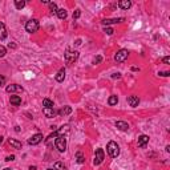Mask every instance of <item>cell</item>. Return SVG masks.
<instances>
[{"label": "cell", "mask_w": 170, "mask_h": 170, "mask_svg": "<svg viewBox=\"0 0 170 170\" xmlns=\"http://www.w3.org/2000/svg\"><path fill=\"white\" fill-rule=\"evenodd\" d=\"M106 150H108V154H109L110 157H113V158L118 157V154H120V147H118V145H117L114 141H110V142L108 144V146H106Z\"/></svg>", "instance_id": "1"}, {"label": "cell", "mask_w": 170, "mask_h": 170, "mask_svg": "<svg viewBox=\"0 0 170 170\" xmlns=\"http://www.w3.org/2000/svg\"><path fill=\"white\" fill-rule=\"evenodd\" d=\"M25 31L29 32V33H35L39 31V21L36 19H31L27 21V24H25Z\"/></svg>", "instance_id": "2"}, {"label": "cell", "mask_w": 170, "mask_h": 170, "mask_svg": "<svg viewBox=\"0 0 170 170\" xmlns=\"http://www.w3.org/2000/svg\"><path fill=\"white\" fill-rule=\"evenodd\" d=\"M55 145H56V149H57V150H59L60 153H64V152L67 150V138H65V137H62V136L57 137Z\"/></svg>", "instance_id": "3"}, {"label": "cell", "mask_w": 170, "mask_h": 170, "mask_svg": "<svg viewBox=\"0 0 170 170\" xmlns=\"http://www.w3.org/2000/svg\"><path fill=\"white\" fill-rule=\"evenodd\" d=\"M128 57H129V51L128 49H120L116 55H114V60L117 62H124Z\"/></svg>", "instance_id": "4"}, {"label": "cell", "mask_w": 170, "mask_h": 170, "mask_svg": "<svg viewBox=\"0 0 170 170\" xmlns=\"http://www.w3.org/2000/svg\"><path fill=\"white\" fill-rule=\"evenodd\" d=\"M78 59V52L77 51H67V53H65V62L67 64H72V62H75L76 60Z\"/></svg>", "instance_id": "5"}, {"label": "cell", "mask_w": 170, "mask_h": 170, "mask_svg": "<svg viewBox=\"0 0 170 170\" xmlns=\"http://www.w3.org/2000/svg\"><path fill=\"white\" fill-rule=\"evenodd\" d=\"M104 150H102V149H97V150H96V157H94V165H100L102 161H104Z\"/></svg>", "instance_id": "6"}, {"label": "cell", "mask_w": 170, "mask_h": 170, "mask_svg": "<svg viewBox=\"0 0 170 170\" xmlns=\"http://www.w3.org/2000/svg\"><path fill=\"white\" fill-rule=\"evenodd\" d=\"M41 141H42V134H41V133H37V134L32 136V137L28 140V144H29V145H37V144H40Z\"/></svg>", "instance_id": "7"}, {"label": "cell", "mask_w": 170, "mask_h": 170, "mask_svg": "<svg viewBox=\"0 0 170 170\" xmlns=\"http://www.w3.org/2000/svg\"><path fill=\"white\" fill-rule=\"evenodd\" d=\"M124 19L122 17H117V19H104L102 20V24L104 25H110V24H117V23H122Z\"/></svg>", "instance_id": "8"}, {"label": "cell", "mask_w": 170, "mask_h": 170, "mask_svg": "<svg viewBox=\"0 0 170 170\" xmlns=\"http://www.w3.org/2000/svg\"><path fill=\"white\" fill-rule=\"evenodd\" d=\"M6 91L8 93H13V92H23V87H20V85L17 84H11L8 85V87L6 88Z\"/></svg>", "instance_id": "9"}, {"label": "cell", "mask_w": 170, "mask_h": 170, "mask_svg": "<svg viewBox=\"0 0 170 170\" xmlns=\"http://www.w3.org/2000/svg\"><path fill=\"white\" fill-rule=\"evenodd\" d=\"M128 104H129L132 108H136V106H138V104H140V98L137 96H129L128 97Z\"/></svg>", "instance_id": "10"}, {"label": "cell", "mask_w": 170, "mask_h": 170, "mask_svg": "<svg viewBox=\"0 0 170 170\" xmlns=\"http://www.w3.org/2000/svg\"><path fill=\"white\" fill-rule=\"evenodd\" d=\"M116 128L120 129V130H122V132H126L128 129H129V124L125 122V121H117L116 122Z\"/></svg>", "instance_id": "11"}, {"label": "cell", "mask_w": 170, "mask_h": 170, "mask_svg": "<svg viewBox=\"0 0 170 170\" xmlns=\"http://www.w3.org/2000/svg\"><path fill=\"white\" fill-rule=\"evenodd\" d=\"M42 113H44V116H45L47 118H52V117H55V114H56V112H55L53 108H42Z\"/></svg>", "instance_id": "12"}, {"label": "cell", "mask_w": 170, "mask_h": 170, "mask_svg": "<svg viewBox=\"0 0 170 170\" xmlns=\"http://www.w3.org/2000/svg\"><path fill=\"white\" fill-rule=\"evenodd\" d=\"M147 142H149V136L142 134V136L138 137V146H140V147H145V145H146Z\"/></svg>", "instance_id": "13"}, {"label": "cell", "mask_w": 170, "mask_h": 170, "mask_svg": "<svg viewBox=\"0 0 170 170\" xmlns=\"http://www.w3.org/2000/svg\"><path fill=\"white\" fill-rule=\"evenodd\" d=\"M118 7L121 9H129L132 7V2L130 0H121V2L118 3Z\"/></svg>", "instance_id": "14"}, {"label": "cell", "mask_w": 170, "mask_h": 170, "mask_svg": "<svg viewBox=\"0 0 170 170\" xmlns=\"http://www.w3.org/2000/svg\"><path fill=\"white\" fill-rule=\"evenodd\" d=\"M6 39H7V29L4 23L0 21V40H6Z\"/></svg>", "instance_id": "15"}, {"label": "cell", "mask_w": 170, "mask_h": 170, "mask_svg": "<svg viewBox=\"0 0 170 170\" xmlns=\"http://www.w3.org/2000/svg\"><path fill=\"white\" fill-rule=\"evenodd\" d=\"M67 133H69V125H62L60 129H57V134H59V137L60 136H62L64 137V134H67Z\"/></svg>", "instance_id": "16"}, {"label": "cell", "mask_w": 170, "mask_h": 170, "mask_svg": "<svg viewBox=\"0 0 170 170\" xmlns=\"http://www.w3.org/2000/svg\"><path fill=\"white\" fill-rule=\"evenodd\" d=\"M64 78H65V69H60L59 72H57V75H56V81L57 82H62L64 81Z\"/></svg>", "instance_id": "17"}, {"label": "cell", "mask_w": 170, "mask_h": 170, "mask_svg": "<svg viewBox=\"0 0 170 170\" xmlns=\"http://www.w3.org/2000/svg\"><path fill=\"white\" fill-rule=\"evenodd\" d=\"M9 102L12 105H15V106H19L21 104V97L20 96H11L9 97Z\"/></svg>", "instance_id": "18"}, {"label": "cell", "mask_w": 170, "mask_h": 170, "mask_svg": "<svg viewBox=\"0 0 170 170\" xmlns=\"http://www.w3.org/2000/svg\"><path fill=\"white\" fill-rule=\"evenodd\" d=\"M72 113V108L71 106H64V108L60 110V114L61 116H68V114H71Z\"/></svg>", "instance_id": "19"}, {"label": "cell", "mask_w": 170, "mask_h": 170, "mask_svg": "<svg viewBox=\"0 0 170 170\" xmlns=\"http://www.w3.org/2000/svg\"><path fill=\"white\" fill-rule=\"evenodd\" d=\"M56 13H57V17H59V19H65V17H67V15H68V13H67V11L64 9V8H59Z\"/></svg>", "instance_id": "20"}, {"label": "cell", "mask_w": 170, "mask_h": 170, "mask_svg": "<svg viewBox=\"0 0 170 170\" xmlns=\"http://www.w3.org/2000/svg\"><path fill=\"white\" fill-rule=\"evenodd\" d=\"M8 141H9V145L13 146L15 149H21V142H19V141H16V140H13V138H9Z\"/></svg>", "instance_id": "21"}, {"label": "cell", "mask_w": 170, "mask_h": 170, "mask_svg": "<svg viewBox=\"0 0 170 170\" xmlns=\"http://www.w3.org/2000/svg\"><path fill=\"white\" fill-rule=\"evenodd\" d=\"M42 106L44 108H53V101L49 98H44L42 100Z\"/></svg>", "instance_id": "22"}, {"label": "cell", "mask_w": 170, "mask_h": 170, "mask_svg": "<svg viewBox=\"0 0 170 170\" xmlns=\"http://www.w3.org/2000/svg\"><path fill=\"white\" fill-rule=\"evenodd\" d=\"M15 7L17 9H23L25 7V2L24 0H15Z\"/></svg>", "instance_id": "23"}, {"label": "cell", "mask_w": 170, "mask_h": 170, "mask_svg": "<svg viewBox=\"0 0 170 170\" xmlns=\"http://www.w3.org/2000/svg\"><path fill=\"white\" fill-rule=\"evenodd\" d=\"M76 160H77V163H84V162H85V157L82 156L81 152H77V153H76Z\"/></svg>", "instance_id": "24"}, {"label": "cell", "mask_w": 170, "mask_h": 170, "mask_svg": "<svg viewBox=\"0 0 170 170\" xmlns=\"http://www.w3.org/2000/svg\"><path fill=\"white\" fill-rule=\"evenodd\" d=\"M53 169H55V170H67V169H65V166H64V163H62V162H60V161H57V162L55 163Z\"/></svg>", "instance_id": "25"}, {"label": "cell", "mask_w": 170, "mask_h": 170, "mask_svg": "<svg viewBox=\"0 0 170 170\" xmlns=\"http://www.w3.org/2000/svg\"><path fill=\"white\" fill-rule=\"evenodd\" d=\"M117 102H118V97H117V96H110L109 100H108V104H109V105H117Z\"/></svg>", "instance_id": "26"}, {"label": "cell", "mask_w": 170, "mask_h": 170, "mask_svg": "<svg viewBox=\"0 0 170 170\" xmlns=\"http://www.w3.org/2000/svg\"><path fill=\"white\" fill-rule=\"evenodd\" d=\"M49 9L52 11V13H53V12L56 13L59 8H57V6H56V3H49Z\"/></svg>", "instance_id": "27"}, {"label": "cell", "mask_w": 170, "mask_h": 170, "mask_svg": "<svg viewBox=\"0 0 170 170\" xmlns=\"http://www.w3.org/2000/svg\"><path fill=\"white\" fill-rule=\"evenodd\" d=\"M6 53H7V49H6V47L0 45V57H4V56H6Z\"/></svg>", "instance_id": "28"}, {"label": "cell", "mask_w": 170, "mask_h": 170, "mask_svg": "<svg viewBox=\"0 0 170 170\" xmlns=\"http://www.w3.org/2000/svg\"><path fill=\"white\" fill-rule=\"evenodd\" d=\"M101 61H102V57H101V56H97V57H94L93 64H94V65H97V64H100Z\"/></svg>", "instance_id": "29"}, {"label": "cell", "mask_w": 170, "mask_h": 170, "mask_svg": "<svg viewBox=\"0 0 170 170\" xmlns=\"http://www.w3.org/2000/svg\"><path fill=\"white\" fill-rule=\"evenodd\" d=\"M104 32H105L106 35H109V36H110V35H113V32H114V31H113L112 28H109V27H106V28L104 29Z\"/></svg>", "instance_id": "30"}, {"label": "cell", "mask_w": 170, "mask_h": 170, "mask_svg": "<svg viewBox=\"0 0 170 170\" xmlns=\"http://www.w3.org/2000/svg\"><path fill=\"white\" fill-rule=\"evenodd\" d=\"M80 15H81V11H80V9H76V11L73 12V19H78Z\"/></svg>", "instance_id": "31"}, {"label": "cell", "mask_w": 170, "mask_h": 170, "mask_svg": "<svg viewBox=\"0 0 170 170\" xmlns=\"http://www.w3.org/2000/svg\"><path fill=\"white\" fill-rule=\"evenodd\" d=\"M162 61H163V64H167V65H169V64H170V57H169V56H165V57L162 59Z\"/></svg>", "instance_id": "32"}, {"label": "cell", "mask_w": 170, "mask_h": 170, "mask_svg": "<svg viewBox=\"0 0 170 170\" xmlns=\"http://www.w3.org/2000/svg\"><path fill=\"white\" fill-rule=\"evenodd\" d=\"M4 84H6V77L0 75V87H2V85H4Z\"/></svg>", "instance_id": "33"}, {"label": "cell", "mask_w": 170, "mask_h": 170, "mask_svg": "<svg viewBox=\"0 0 170 170\" xmlns=\"http://www.w3.org/2000/svg\"><path fill=\"white\" fill-rule=\"evenodd\" d=\"M158 75L162 76V77H167V76H170V72H160Z\"/></svg>", "instance_id": "34"}, {"label": "cell", "mask_w": 170, "mask_h": 170, "mask_svg": "<svg viewBox=\"0 0 170 170\" xmlns=\"http://www.w3.org/2000/svg\"><path fill=\"white\" fill-rule=\"evenodd\" d=\"M13 160H15V156H13V154H12V156H8V157L6 158V161H8V162H9V161H13Z\"/></svg>", "instance_id": "35"}, {"label": "cell", "mask_w": 170, "mask_h": 170, "mask_svg": "<svg viewBox=\"0 0 170 170\" xmlns=\"http://www.w3.org/2000/svg\"><path fill=\"white\" fill-rule=\"evenodd\" d=\"M112 77H113V78H120V77H121V73H114Z\"/></svg>", "instance_id": "36"}, {"label": "cell", "mask_w": 170, "mask_h": 170, "mask_svg": "<svg viewBox=\"0 0 170 170\" xmlns=\"http://www.w3.org/2000/svg\"><path fill=\"white\" fill-rule=\"evenodd\" d=\"M9 48H12V49H15L16 48V44H13V42H9V45H8Z\"/></svg>", "instance_id": "37"}, {"label": "cell", "mask_w": 170, "mask_h": 170, "mask_svg": "<svg viewBox=\"0 0 170 170\" xmlns=\"http://www.w3.org/2000/svg\"><path fill=\"white\" fill-rule=\"evenodd\" d=\"M15 132H17V133L20 132V126H15Z\"/></svg>", "instance_id": "38"}, {"label": "cell", "mask_w": 170, "mask_h": 170, "mask_svg": "<svg viewBox=\"0 0 170 170\" xmlns=\"http://www.w3.org/2000/svg\"><path fill=\"white\" fill-rule=\"evenodd\" d=\"M29 170H37L36 166H29Z\"/></svg>", "instance_id": "39"}, {"label": "cell", "mask_w": 170, "mask_h": 170, "mask_svg": "<svg viewBox=\"0 0 170 170\" xmlns=\"http://www.w3.org/2000/svg\"><path fill=\"white\" fill-rule=\"evenodd\" d=\"M2 142H3V137H2V136H0V144H2Z\"/></svg>", "instance_id": "40"}, {"label": "cell", "mask_w": 170, "mask_h": 170, "mask_svg": "<svg viewBox=\"0 0 170 170\" xmlns=\"http://www.w3.org/2000/svg\"><path fill=\"white\" fill-rule=\"evenodd\" d=\"M4 170H12V169H11V167H6Z\"/></svg>", "instance_id": "41"}, {"label": "cell", "mask_w": 170, "mask_h": 170, "mask_svg": "<svg viewBox=\"0 0 170 170\" xmlns=\"http://www.w3.org/2000/svg\"><path fill=\"white\" fill-rule=\"evenodd\" d=\"M47 170H55V169H47Z\"/></svg>", "instance_id": "42"}]
</instances>
